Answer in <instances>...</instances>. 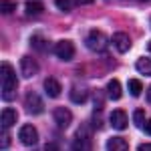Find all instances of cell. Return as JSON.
Returning a JSON list of instances; mask_svg holds the SVG:
<instances>
[{
	"label": "cell",
	"instance_id": "obj_18",
	"mask_svg": "<svg viewBox=\"0 0 151 151\" xmlns=\"http://www.w3.org/2000/svg\"><path fill=\"white\" fill-rule=\"evenodd\" d=\"M42 10H45V6H42L40 0H30V2L24 4V12H26L28 16H36V14H40Z\"/></svg>",
	"mask_w": 151,
	"mask_h": 151
},
{
	"label": "cell",
	"instance_id": "obj_15",
	"mask_svg": "<svg viewBox=\"0 0 151 151\" xmlns=\"http://www.w3.org/2000/svg\"><path fill=\"white\" fill-rule=\"evenodd\" d=\"M107 95H109V99H111V101H119V99H121L123 89H121V83L117 81V79L109 81V85H107Z\"/></svg>",
	"mask_w": 151,
	"mask_h": 151
},
{
	"label": "cell",
	"instance_id": "obj_27",
	"mask_svg": "<svg viewBox=\"0 0 151 151\" xmlns=\"http://www.w3.org/2000/svg\"><path fill=\"white\" fill-rule=\"evenodd\" d=\"M79 6H85V4H93V0H77Z\"/></svg>",
	"mask_w": 151,
	"mask_h": 151
},
{
	"label": "cell",
	"instance_id": "obj_30",
	"mask_svg": "<svg viewBox=\"0 0 151 151\" xmlns=\"http://www.w3.org/2000/svg\"><path fill=\"white\" fill-rule=\"evenodd\" d=\"M147 48H149V50H151V40H149V45H147Z\"/></svg>",
	"mask_w": 151,
	"mask_h": 151
},
{
	"label": "cell",
	"instance_id": "obj_23",
	"mask_svg": "<svg viewBox=\"0 0 151 151\" xmlns=\"http://www.w3.org/2000/svg\"><path fill=\"white\" fill-rule=\"evenodd\" d=\"M75 4H77V2H73V0H55V6L63 12H70Z\"/></svg>",
	"mask_w": 151,
	"mask_h": 151
},
{
	"label": "cell",
	"instance_id": "obj_10",
	"mask_svg": "<svg viewBox=\"0 0 151 151\" xmlns=\"http://www.w3.org/2000/svg\"><path fill=\"white\" fill-rule=\"evenodd\" d=\"M38 73V63L32 57H22L20 58V75L22 79H30Z\"/></svg>",
	"mask_w": 151,
	"mask_h": 151
},
{
	"label": "cell",
	"instance_id": "obj_9",
	"mask_svg": "<svg viewBox=\"0 0 151 151\" xmlns=\"http://www.w3.org/2000/svg\"><path fill=\"white\" fill-rule=\"evenodd\" d=\"M111 45H113V48H115L119 55H125L129 48H131V38L125 32H115V35L111 36Z\"/></svg>",
	"mask_w": 151,
	"mask_h": 151
},
{
	"label": "cell",
	"instance_id": "obj_4",
	"mask_svg": "<svg viewBox=\"0 0 151 151\" xmlns=\"http://www.w3.org/2000/svg\"><path fill=\"white\" fill-rule=\"evenodd\" d=\"M24 107H26V113H30V115H42V111H45V103H42V99L35 91H28L26 93Z\"/></svg>",
	"mask_w": 151,
	"mask_h": 151
},
{
	"label": "cell",
	"instance_id": "obj_20",
	"mask_svg": "<svg viewBox=\"0 0 151 151\" xmlns=\"http://www.w3.org/2000/svg\"><path fill=\"white\" fill-rule=\"evenodd\" d=\"M127 89L133 97H139L141 91H143V85H141V81H137V79H131V81L127 83Z\"/></svg>",
	"mask_w": 151,
	"mask_h": 151
},
{
	"label": "cell",
	"instance_id": "obj_13",
	"mask_svg": "<svg viewBox=\"0 0 151 151\" xmlns=\"http://www.w3.org/2000/svg\"><path fill=\"white\" fill-rule=\"evenodd\" d=\"M16 119H18V113H16L14 109H4L2 115H0V127H2V131H6L8 127H12V125L16 123Z\"/></svg>",
	"mask_w": 151,
	"mask_h": 151
},
{
	"label": "cell",
	"instance_id": "obj_24",
	"mask_svg": "<svg viewBox=\"0 0 151 151\" xmlns=\"http://www.w3.org/2000/svg\"><path fill=\"white\" fill-rule=\"evenodd\" d=\"M105 101L101 99V91H95V109H103Z\"/></svg>",
	"mask_w": 151,
	"mask_h": 151
},
{
	"label": "cell",
	"instance_id": "obj_16",
	"mask_svg": "<svg viewBox=\"0 0 151 151\" xmlns=\"http://www.w3.org/2000/svg\"><path fill=\"white\" fill-rule=\"evenodd\" d=\"M103 127H105L103 109H93V115H91V129H93V131H103Z\"/></svg>",
	"mask_w": 151,
	"mask_h": 151
},
{
	"label": "cell",
	"instance_id": "obj_19",
	"mask_svg": "<svg viewBox=\"0 0 151 151\" xmlns=\"http://www.w3.org/2000/svg\"><path fill=\"white\" fill-rule=\"evenodd\" d=\"M135 67H137V70H139L141 75H145V77H151V58H147V57L137 58Z\"/></svg>",
	"mask_w": 151,
	"mask_h": 151
},
{
	"label": "cell",
	"instance_id": "obj_5",
	"mask_svg": "<svg viewBox=\"0 0 151 151\" xmlns=\"http://www.w3.org/2000/svg\"><path fill=\"white\" fill-rule=\"evenodd\" d=\"M30 48L36 50V52L47 55V52H50V50H55V45H50V40H48L42 32H36V35L30 36Z\"/></svg>",
	"mask_w": 151,
	"mask_h": 151
},
{
	"label": "cell",
	"instance_id": "obj_7",
	"mask_svg": "<svg viewBox=\"0 0 151 151\" xmlns=\"http://www.w3.org/2000/svg\"><path fill=\"white\" fill-rule=\"evenodd\" d=\"M69 99L77 105H85L89 101V89H87V85H85V83H75V85L70 87Z\"/></svg>",
	"mask_w": 151,
	"mask_h": 151
},
{
	"label": "cell",
	"instance_id": "obj_29",
	"mask_svg": "<svg viewBox=\"0 0 151 151\" xmlns=\"http://www.w3.org/2000/svg\"><path fill=\"white\" fill-rule=\"evenodd\" d=\"M147 103H151V87L147 89Z\"/></svg>",
	"mask_w": 151,
	"mask_h": 151
},
{
	"label": "cell",
	"instance_id": "obj_17",
	"mask_svg": "<svg viewBox=\"0 0 151 151\" xmlns=\"http://www.w3.org/2000/svg\"><path fill=\"white\" fill-rule=\"evenodd\" d=\"M109 151H125L129 147L127 141L121 139V137H111V139H107V145H105Z\"/></svg>",
	"mask_w": 151,
	"mask_h": 151
},
{
	"label": "cell",
	"instance_id": "obj_1",
	"mask_svg": "<svg viewBox=\"0 0 151 151\" xmlns=\"http://www.w3.org/2000/svg\"><path fill=\"white\" fill-rule=\"evenodd\" d=\"M0 81H2V99L4 101H14L16 99L18 81H16V73H14L10 63H2L0 65Z\"/></svg>",
	"mask_w": 151,
	"mask_h": 151
},
{
	"label": "cell",
	"instance_id": "obj_22",
	"mask_svg": "<svg viewBox=\"0 0 151 151\" xmlns=\"http://www.w3.org/2000/svg\"><path fill=\"white\" fill-rule=\"evenodd\" d=\"M14 10H16V2L14 0H2L0 2V12L2 14H12Z\"/></svg>",
	"mask_w": 151,
	"mask_h": 151
},
{
	"label": "cell",
	"instance_id": "obj_8",
	"mask_svg": "<svg viewBox=\"0 0 151 151\" xmlns=\"http://www.w3.org/2000/svg\"><path fill=\"white\" fill-rule=\"evenodd\" d=\"M55 55H57L60 60H70V58L75 57V45L70 42V40H58L57 45H55Z\"/></svg>",
	"mask_w": 151,
	"mask_h": 151
},
{
	"label": "cell",
	"instance_id": "obj_6",
	"mask_svg": "<svg viewBox=\"0 0 151 151\" xmlns=\"http://www.w3.org/2000/svg\"><path fill=\"white\" fill-rule=\"evenodd\" d=\"M18 139L26 147H35L38 143V131L35 129V125H22V129L18 131Z\"/></svg>",
	"mask_w": 151,
	"mask_h": 151
},
{
	"label": "cell",
	"instance_id": "obj_25",
	"mask_svg": "<svg viewBox=\"0 0 151 151\" xmlns=\"http://www.w3.org/2000/svg\"><path fill=\"white\" fill-rule=\"evenodd\" d=\"M8 145H10V137L6 135V131H2V145H0V147H2V149H6Z\"/></svg>",
	"mask_w": 151,
	"mask_h": 151
},
{
	"label": "cell",
	"instance_id": "obj_3",
	"mask_svg": "<svg viewBox=\"0 0 151 151\" xmlns=\"http://www.w3.org/2000/svg\"><path fill=\"white\" fill-rule=\"evenodd\" d=\"M91 143H93V139H91V129L87 127V125H81V127L77 129V133H75V137H73V149L77 151H87L91 149Z\"/></svg>",
	"mask_w": 151,
	"mask_h": 151
},
{
	"label": "cell",
	"instance_id": "obj_11",
	"mask_svg": "<svg viewBox=\"0 0 151 151\" xmlns=\"http://www.w3.org/2000/svg\"><path fill=\"white\" fill-rule=\"evenodd\" d=\"M52 119H55V123L60 129H67L70 125V121H73V115H70V111L67 107H57L52 111Z\"/></svg>",
	"mask_w": 151,
	"mask_h": 151
},
{
	"label": "cell",
	"instance_id": "obj_26",
	"mask_svg": "<svg viewBox=\"0 0 151 151\" xmlns=\"http://www.w3.org/2000/svg\"><path fill=\"white\" fill-rule=\"evenodd\" d=\"M143 131H145L147 135H151V119H149V121H145V127H143Z\"/></svg>",
	"mask_w": 151,
	"mask_h": 151
},
{
	"label": "cell",
	"instance_id": "obj_2",
	"mask_svg": "<svg viewBox=\"0 0 151 151\" xmlns=\"http://www.w3.org/2000/svg\"><path fill=\"white\" fill-rule=\"evenodd\" d=\"M87 47L91 48L93 52H105L107 50V45H109V38H107V35L105 32H101V30H91L89 35H87Z\"/></svg>",
	"mask_w": 151,
	"mask_h": 151
},
{
	"label": "cell",
	"instance_id": "obj_28",
	"mask_svg": "<svg viewBox=\"0 0 151 151\" xmlns=\"http://www.w3.org/2000/svg\"><path fill=\"white\" fill-rule=\"evenodd\" d=\"M139 151H151V145H147V143H143V145H139Z\"/></svg>",
	"mask_w": 151,
	"mask_h": 151
},
{
	"label": "cell",
	"instance_id": "obj_21",
	"mask_svg": "<svg viewBox=\"0 0 151 151\" xmlns=\"http://www.w3.org/2000/svg\"><path fill=\"white\" fill-rule=\"evenodd\" d=\"M133 123H135V127H139V129L145 127V111H143V109H135V113H133Z\"/></svg>",
	"mask_w": 151,
	"mask_h": 151
},
{
	"label": "cell",
	"instance_id": "obj_12",
	"mask_svg": "<svg viewBox=\"0 0 151 151\" xmlns=\"http://www.w3.org/2000/svg\"><path fill=\"white\" fill-rule=\"evenodd\" d=\"M109 121H111V127L117 129V131H123V129L127 127V113L125 111H121V109H115L111 117H109Z\"/></svg>",
	"mask_w": 151,
	"mask_h": 151
},
{
	"label": "cell",
	"instance_id": "obj_14",
	"mask_svg": "<svg viewBox=\"0 0 151 151\" xmlns=\"http://www.w3.org/2000/svg\"><path fill=\"white\" fill-rule=\"evenodd\" d=\"M60 91H63V87H60V83H58L55 77H48V79H45V93H47L48 97L57 99L58 95H60Z\"/></svg>",
	"mask_w": 151,
	"mask_h": 151
}]
</instances>
